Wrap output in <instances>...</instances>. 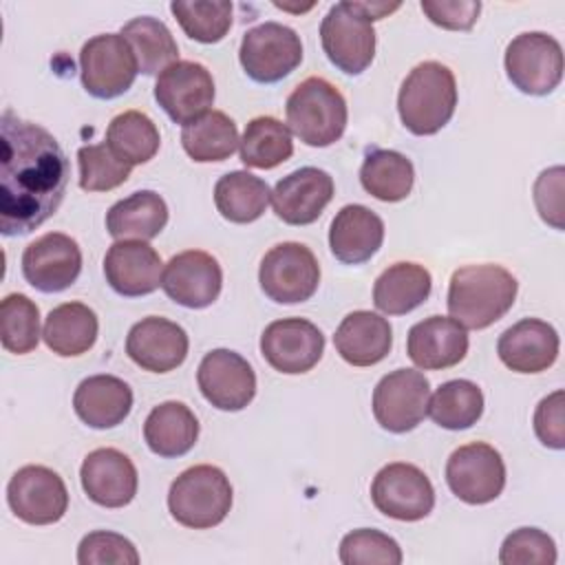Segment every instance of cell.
Wrapping results in <instances>:
<instances>
[{
    "instance_id": "13",
    "label": "cell",
    "mask_w": 565,
    "mask_h": 565,
    "mask_svg": "<svg viewBox=\"0 0 565 565\" xmlns=\"http://www.w3.org/2000/svg\"><path fill=\"white\" fill-rule=\"evenodd\" d=\"M430 382L422 371L397 369L386 373L373 388V415L377 424L395 435L422 424L428 411Z\"/></svg>"
},
{
    "instance_id": "32",
    "label": "cell",
    "mask_w": 565,
    "mask_h": 565,
    "mask_svg": "<svg viewBox=\"0 0 565 565\" xmlns=\"http://www.w3.org/2000/svg\"><path fill=\"white\" fill-rule=\"evenodd\" d=\"M99 333L95 311L84 302H64L49 311L42 329L46 347L62 355L75 358L93 349Z\"/></svg>"
},
{
    "instance_id": "43",
    "label": "cell",
    "mask_w": 565,
    "mask_h": 565,
    "mask_svg": "<svg viewBox=\"0 0 565 565\" xmlns=\"http://www.w3.org/2000/svg\"><path fill=\"white\" fill-rule=\"evenodd\" d=\"M402 547L380 530L360 527L340 541V563L344 565H399Z\"/></svg>"
},
{
    "instance_id": "34",
    "label": "cell",
    "mask_w": 565,
    "mask_h": 565,
    "mask_svg": "<svg viewBox=\"0 0 565 565\" xmlns=\"http://www.w3.org/2000/svg\"><path fill=\"white\" fill-rule=\"evenodd\" d=\"M238 141V128L223 110H207L181 130V146L196 163L230 159Z\"/></svg>"
},
{
    "instance_id": "48",
    "label": "cell",
    "mask_w": 565,
    "mask_h": 565,
    "mask_svg": "<svg viewBox=\"0 0 565 565\" xmlns=\"http://www.w3.org/2000/svg\"><path fill=\"white\" fill-rule=\"evenodd\" d=\"M563 166L543 170L534 183V203L541 218L554 230H563Z\"/></svg>"
},
{
    "instance_id": "1",
    "label": "cell",
    "mask_w": 565,
    "mask_h": 565,
    "mask_svg": "<svg viewBox=\"0 0 565 565\" xmlns=\"http://www.w3.org/2000/svg\"><path fill=\"white\" fill-rule=\"evenodd\" d=\"M71 166L57 139L11 110L0 117V232L24 236L49 221L68 185Z\"/></svg>"
},
{
    "instance_id": "31",
    "label": "cell",
    "mask_w": 565,
    "mask_h": 565,
    "mask_svg": "<svg viewBox=\"0 0 565 565\" xmlns=\"http://www.w3.org/2000/svg\"><path fill=\"white\" fill-rule=\"evenodd\" d=\"M433 278L424 265L395 263L386 267L373 285V305L386 316H404L430 296Z\"/></svg>"
},
{
    "instance_id": "5",
    "label": "cell",
    "mask_w": 565,
    "mask_h": 565,
    "mask_svg": "<svg viewBox=\"0 0 565 565\" xmlns=\"http://www.w3.org/2000/svg\"><path fill=\"white\" fill-rule=\"evenodd\" d=\"M232 508V483L210 463L183 470L168 490V510L177 523L192 530L218 525Z\"/></svg>"
},
{
    "instance_id": "24",
    "label": "cell",
    "mask_w": 565,
    "mask_h": 565,
    "mask_svg": "<svg viewBox=\"0 0 565 565\" xmlns=\"http://www.w3.org/2000/svg\"><path fill=\"white\" fill-rule=\"evenodd\" d=\"M406 353L422 371L450 369L468 353V331L446 316L424 318L408 329Z\"/></svg>"
},
{
    "instance_id": "2",
    "label": "cell",
    "mask_w": 565,
    "mask_h": 565,
    "mask_svg": "<svg viewBox=\"0 0 565 565\" xmlns=\"http://www.w3.org/2000/svg\"><path fill=\"white\" fill-rule=\"evenodd\" d=\"M516 278L501 265H466L452 271L448 285V313L466 329H486L514 305Z\"/></svg>"
},
{
    "instance_id": "22",
    "label": "cell",
    "mask_w": 565,
    "mask_h": 565,
    "mask_svg": "<svg viewBox=\"0 0 565 565\" xmlns=\"http://www.w3.org/2000/svg\"><path fill=\"white\" fill-rule=\"evenodd\" d=\"M79 481L86 497L102 508L128 505L139 486L135 463L117 448H97L88 452L79 468Z\"/></svg>"
},
{
    "instance_id": "38",
    "label": "cell",
    "mask_w": 565,
    "mask_h": 565,
    "mask_svg": "<svg viewBox=\"0 0 565 565\" xmlns=\"http://www.w3.org/2000/svg\"><path fill=\"white\" fill-rule=\"evenodd\" d=\"M161 137L154 121L141 110L115 115L106 128V146L128 166L148 163L159 150Z\"/></svg>"
},
{
    "instance_id": "20",
    "label": "cell",
    "mask_w": 565,
    "mask_h": 565,
    "mask_svg": "<svg viewBox=\"0 0 565 565\" xmlns=\"http://www.w3.org/2000/svg\"><path fill=\"white\" fill-rule=\"evenodd\" d=\"M188 349L185 329L161 316H148L135 322L126 338L128 358L150 373L174 371L188 358Z\"/></svg>"
},
{
    "instance_id": "3",
    "label": "cell",
    "mask_w": 565,
    "mask_h": 565,
    "mask_svg": "<svg viewBox=\"0 0 565 565\" xmlns=\"http://www.w3.org/2000/svg\"><path fill=\"white\" fill-rule=\"evenodd\" d=\"M457 82L452 71L435 60L417 64L402 82L397 113L406 130L417 137L439 132L455 115Z\"/></svg>"
},
{
    "instance_id": "36",
    "label": "cell",
    "mask_w": 565,
    "mask_h": 565,
    "mask_svg": "<svg viewBox=\"0 0 565 565\" xmlns=\"http://www.w3.org/2000/svg\"><path fill=\"white\" fill-rule=\"evenodd\" d=\"M241 161L247 168L256 170H271L285 163L294 154V139L291 130L278 121L276 117L260 115L254 117L238 141Z\"/></svg>"
},
{
    "instance_id": "9",
    "label": "cell",
    "mask_w": 565,
    "mask_h": 565,
    "mask_svg": "<svg viewBox=\"0 0 565 565\" xmlns=\"http://www.w3.org/2000/svg\"><path fill=\"white\" fill-rule=\"evenodd\" d=\"M139 73L137 57L121 33L90 38L79 51L82 86L97 99L124 95Z\"/></svg>"
},
{
    "instance_id": "42",
    "label": "cell",
    "mask_w": 565,
    "mask_h": 565,
    "mask_svg": "<svg viewBox=\"0 0 565 565\" xmlns=\"http://www.w3.org/2000/svg\"><path fill=\"white\" fill-rule=\"evenodd\" d=\"M79 188L86 192H108L128 181L132 166L124 163L104 143L82 146L77 150Z\"/></svg>"
},
{
    "instance_id": "35",
    "label": "cell",
    "mask_w": 565,
    "mask_h": 565,
    "mask_svg": "<svg viewBox=\"0 0 565 565\" xmlns=\"http://www.w3.org/2000/svg\"><path fill=\"white\" fill-rule=\"evenodd\" d=\"M360 183L377 201L395 203L411 194L415 183V168L406 154L375 148L362 161Z\"/></svg>"
},
{
    "instance_id": "19",
    "label": "cell",
    "mask_w": 565,
    "mask_h": 565,
    "mask_svg": "<svg viewBox=\"0 0 565 565\" xmlns=\"http://www.w3.org/2000/svg\"><path fill=\"white\" fill-rule=\"evenodd\" d=\"M161 287L170 300L188 309L210 307L223 287L218 260L201 249H188L172 256L163 269Z\"/></svg>"
},
{
    "instance_id": "7",
    "label": "cell",
    "mask_w": 565,
    "mask_h": 565,
    "mask_svg": "<svg viewBox=\"0 0 565 565\" xmlns=\"http://www.w3.org/2000/svg\"><path fill=\"white\" fill-rule=\"evenodd\" d=\"M258 282L263 294L278 305L305 302L320 282L318 258L302 243H278L263 256Z\"/></svg>"
},
{
    "instance_id": "23",
    "label": "cell",
    "mask_w": 565,
    "mask_h": 565,
    "mask_svg": "<svg viewBox=\"0 0 565 565\" xmlns=\"http://www.w3.org/2000/svg\"><path fill=\"white\" fill-rule=\"evenodd\" d=\"M104 276L119 296L139 298L161 287L163 263L146 241H115L104 256Z\"/></svg>"
},
{
    "instance_id": "4",
    "label": "cell",
    "mask_w": 565,
    "mask_h": 565,
    "mask_svg": "<svg viewBox=\"0 0 565 565\" xmlns=\"http://www.w3.org/2000/svg\"><path fill=\"white\" fill-rule=\"evenodd\" d=\"M285 113L289 130L311 148L335 143L349 119L344 95L324 77L302 79L287 97Z\"/></svg>"
},
{
    "instance_id": "10",
    "label": "cell",
    "mask_w": 565,
    "mask_h": 565,
    "mask_svg": "<svg viewBox=\"0 0 565 565\" xmlns=\"http://www.w3.org/2000/svg\"><path fill=\"white\" fill-rule=\"evenodd\" d=\"M508 79L525 95H547L563 79L561 42L543 31L519 33L505 49Z\"/></svg>"
},
{
    "instance_id": "37",
    "label": "cell",
    "mask_w": 565,
    "mask_h": 565,
    "mask_svg": "<svg viewBox=\"0 0 565 565\" xmlns=\"http://www.w3.org/2000/svg\"><path fill=\"white\" fill-rule=\"evenodd\" d=\"M121 35L130 44L139 73L143 75H157L179 57V46L170 29L152 15L132 18L121 26Z\"/></svg>"
},
{
    "instance_id": "47",
    "label": "cell",
    "mask_w": 565,
    "mask_h": 565,
    "mask_svg": "<svg viewBox=\"0 0 565 565\" xmlns=\"http://www.w3.org/2000/svg\"><path fill=\"white\" fill-rule=\"evenodd\" d=\"M426 18L448 31H470L479 18V0H422Z\"/></svg>"
},
{
    "instance_id": "12",
    "label": "cell",
    "mask_w": 565,
    "mask_h": 565,
    "mask_svg": "<svg viewBox=\"0 0 565 565\" xmlns=\"http://www.w3.org/2000/svg\"><path fill=\"white\" fill-rule=\"evenodd\" d=\"M450 492L470 505L494 501L505 488V463L497 448L483 441L459 446L446 463Z\"/></svg>"
},
{
    "instance_id": "14",
    "label": "cell",
    "mask_w": 565,
    "mask_h": 565,
    "mask_svg": "<svg viewBox=\"0 0 565 565\" xmlns=\"http://www.w3.org/2000/svg\"><path fill=\"white\" fill-rule=\"evenodd\" d=\"M11 512L29 525L57 523L68 510V490L62 477L46 466H22L7 486Z\"/></svg>"
},
{
    "instance_id": "46",
    "label": "cell",
    "mask_w": 565,
    "mask_h": 565,
    "mask_svg": "<svg viewBox=\"0 0 565 565\" xmlns=\"http://www.w3.org/2000/svg\"><path fill=\"white\" fill-rule=\"evenodd\" d=\"M534 433L547 448H565V393L558 388L543 397L534 411Z\"/></svg>"
},
{
    "instance_id": "15",
    "label": "cell",
    "mask_w": 565,
    "mask_h": 565,
    "mask_svg": "<svg viewBox=\"0 0 565 565\" xmlns=\"http://www.w3.org/2000/svg\"><path fill=\"white\" fill-rule=\"evenodd\" d=\"M154 99L174 124L188 126L214 104L212 73L192 60H177L159 73Z\"/></svg>"
},
{
    "instance_id": "29",
    "label": "cell",
    "mask_w": 565,
    "mask_h": 565,
    "mask_svg": "<svg viewBox=\"0 0 565 565\" xmlns=\"http://www.w3.org/2000/svg\"><path fill=\"white\" fill-rule=\"evenodd\" d=\"M143 439L163 459L183 457L199 439V419L183 402H161L143 422Z\"/></svg>"
},
{
    "instance_id": "8",
    "label": "cell",
    "mask_w": 565,
    "mask_h": 565,
    "mask_svg": "<svg viewBox=\"0 0 565 565\" xmlns=\"http://www.w3.org/2000/svg\"><path fill=\"white\" fill-rule=\"evenodd\" d=\"M238 60L247 77L258 84H274L300 66L302 42L287 24L263 22L243 35Z\"/></svg>"
},
{
    "instance_id": "28",
    "label": "cell",
    "mask_w": 565,
    "mask_h": 565,
    "mask_svg": "<svg viewBox=\"0 0 565 565\" xmlns=\"http://www.w3.org/2000/svg\"><path fill=\"white\" fill-rule=\"evenodd\" d=\"M73 408L75 415L90 428H115L130 415L132 391L117 375H90L77 384Z\"/></svg>"
},
{
    "instance_id": "21",
    "label": "cell",
    "mask_w": 565,
    "mask_h": 565,
    "mask_svg": "<svg viewBox=\"0 0 565 565\" xmlns=\"http://www.w3.org/2000/svg\"><path fill=\"white\" fill-rule=\"evenodd\" d=\"M333 177L320 168L305 166L282 177L271 190V207L287 225H309L318 221L333 199Z\"/></svg>"
},
{
    "instance_id": "25",
    "label": "cell",
    "mask_w": 565,
    "mask_h": 565,
    "mask_svg": "<svg viewBox=\"0 0 565 565\" xmlns=\"http://www.w3.org/2000/svg\"><path fill=\"white\" fill-rule=\"evenodd\" d=\"M558 349L561 340L556 329L539 318H523L514 322L497 342L501 362L514 373L547 371L556 362Z\"/></svg>"
},
{
    "instance_id": "27",
    "label": "cell",
    "mask_w": 565,
    "mask_h": 565,
    "mask_svg": "<svg viewBox=\"0 0 565 565\" xmlns=\"http://www.w3.org/2000/svg\"><path fill=\"white\" fill-rule=\"evenodd\" d=\"M335 351L351 366H373L393 347L391 322L373 311H351L342 318L333 335Z\"/></svg>"
},
{
    "instance_id": "39",
    "label": "cell",
    "mask_w": 565,
    "mask_h": 565,
    "mask_svg": "<svg viewBox=\"0 0 565 565\" xmlns=\"http://www.w3.org/2000/svg\"><path fill=\"white\" fill-rule=\"evenodd\" d=\"M426 415L446 430H466L483 415V393L470 380H448L428 397Z\"/></svg>"
},
{
    "instance_id": "41",
    "label": "cell",
    "mask_w": 565,
    "mask_h": 565,
    "mask_svg": "<svg viewBox=\"0 0 565 565\" xmlns=\"http://www.w3.org/2000/svg\"><path fill=\"white\" fill-rule=\"evenodd\" d=\"M0 340L9 353H31L40 342V309L24 294H9L0 302Z\"/></svg>"
},
{
    "instance_id": "40",
    "label": "cell",
    "mask_w": 565,
    "mask_h": 565,
    "mask_svg": "<svg viewBox=\"0 0 565 565\" xmlns=\"http://www.w3.org/2000/svg\"><path fill=\"white\" fill-rule=\"evenodd\" d=\"M170 11L183 33L201 44L221 42L232 26V2L227 0H174Z\"/></svg>"
},
{
    "instance_id": "26",
    "label": "cell",
    "mask_w": 565,
    "mask_h": 565,
    "mask_svg": "<svg viewBox=\"0 0 565 565\" xmlns=\"http://www.w3.org/2000/svg\"><path fill=\"white\" fill-rule=\"evenodd\" d=\"M384 243V221L366 205H344L331 221L329 247L344 265L371 260Z\"/></svg>"
},
{
    "instance_id": "17",
    "label": "cell",
    "mask_w": 565,
    "mask_h": 565,
    "mask_svg": "<svg viewBox=\"0 0 565 565\" xmlns=\"http://www.w3.org/2000/svg\"><path fill=\"white\" fill-rule=\"evenodd\" d=\"M196 382L203 397L218 411H243L256 395V373L236 351L214 349L203 355Z\"/></svg>"
},
{
    "instance_id": "16",
    "label": "cell",
    "mask_w": 565,
    "mask_h": 565,
    "mask_svg": "<svg viewBox=\"0 0 565 565\" xmlns=\"http://www.w3.org/2000/svg\"><path fill=\"white\" fill-rule=\"evenodd\" d=\"M260 353L274 371L300 375L320 362L324 353V335L305 318L274 320L260 335Z\"/></svg>"
},
{
    "instance_id": "44",
    "label": "cell",
    "mask_w": 565,
    "mask_h": 565,
    "mask_svg": "<svg viewBox=\"0 0 565 565\" xmlns=\"http://www.w3.org/2000/svg\"><path fill=\"white\" fill-rule=\"evenodd\" d=\"M499 561L503 565H554L556 543L539 527H519L503 539Z\"/></svg>"
},
{
    "instance_id": "33",
    "label": "cell",
    "mask_w": 565,
    "mask_h": 565,
    "mask_svg": "<svg viewBox=\"0 0 565 565\" xmlns=\"http://www.w3.org/2000/svg\"><path fill=\"white\" fill-rule=\"evenodd\" d=\"M271 199L269 185L245 170L223 174L214 185V205L230 223H254L267 210Z\"/></svg>"
},
{
    "instance_id": "6",
    "label": "cell",
    "mask_w": 565,
    "mask_h": 565,
    "mask_svg": "<svg viewBox=\"0 0 565 565\" xmlns=\"http://www.w3.org/2000/svg\"><path fill=\"white\" fill-rule=\"evenodd\" d=\"M320 42L329 62L347 75L364 73L375 57L373 22L358 2H335L320 24Z\"/></svg>"
},
{
    "instance_id": "45",
    "label": "cell",
    "mask_w": 565,
    "mask_h": 565,
    "mask_svg": "<svg viewBox=\"0 0 565 565\" xmlns=\"http://www.w3.org/2000/svg\"><path fill=\"white\" fill-rule=\"evenodd\" d=\"M79 565H137L139 554L132 541L117 532H88L77 545Z\"/></svg>"
},
{
    "instance_id": "30",
    "label": "cell",
    "mask_w": 565,
    "mask_h": 565,
    "mask_svg": "<svg viewBox=\"0 0 565 565\" xmlns=\"http://www.w3.org/2000/svg\"><path fill=\"white\" fill-rule=\"evenodd\" d=\"M168 223V205L161 194L139 190L117 201L106 212V230L117 241H150Z\"/></svg>"
},
{
    "instance_id": "18",
    "label": "cell",
    "mask_w": 565,
    "mask_h": 565,
    "mask_svg": "<svg viewBox=\"0 0 565 565\" xmlns=\"http://www.w3.org/2000/svg\"><path fill=\"white\" fill-rule=\"evenodd\" d=\"M82 271V249L68 234L49 232L26 245L22 254L24 280L42 294L68 289Z\"/></svg>"
},
{
    "instance_id": "11",
    "label": "cell",
    "mask_w": 565,
    "mask_h": 565,
    "mask_svg": "<svg viewBox=\"0 0 565 565\" xmlns=\"http://www.w3.org/2000/svg\"><path fill=\"white\" fill-rule=\"evenodd\" d=\"M371 501L388 519L419 521L435 508V488L422 468L393 461L373 477Z\"/></svg>"
}]
</instances>
